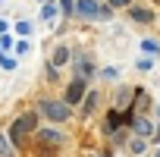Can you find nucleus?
Wrapping results in <instances>:
<instances>
[{"mask_svg":"<svg viewBox=\"0 0 160 157\" xmlns=\"http://www.w3.org/2000/svg\"><path fill=\"white\" fill-rule=\"evenodd\" d=\"M129 151H132V154H141V151H144V138H132V141H129Z\"/></svg>","mask_w":160,"mask_h":157,"instance_id":"obj_15","label":"nucleus"},{"mask_svg":"<svg viewBox=\"0 0 160 157\" xmlns=\"http://www.w3.org/2000/svg\"><path fill=\"white\" fill-rule=\"evenodd\" d=\"M35 138H38L41 144H47V148H57V144L63 141L60 129H35Z\"/></svg>","mask_w":160,"mask_h":157,"instance_id":"obj_6","label":"nucleus"},{"mask_svg":"<svg viewBox=\"0 0 160 157\" xmlns=\"http://www.w3.org/2000/svg\"><path fill=\"white\" fill-rule=\"evenodd\" d=\"M75 72H78V78H88V75L94 72V60H91V57H78V60H75Z\"/></svg>","mask_w":160,"mask_h":157,"instance_id":"obj_8","label":"nucleus"},{"mask_svg":"<svg viewBox=\"0 0 160 157\" xmlns=\"http://www.w3.org/2000/svg\"><path fill=\"white\" fill-rule=\"evenodd\" d=\"M132 119H135V116H129V113H126V116H119V113L113 110V113L104 119V132H107V135H116V132H119V123H129V126H132Z\"/></svg>","mask_w":160,"mask_h":157,"instance_id":"obj_5","label":"nucleus"},{"mask_svg":"<svg viewBox=\"0 0 160 157\" xmlns=\"http://www.w3.org/2000/svg\"><path fill=\"white\" fill-rule=\"evenodd\" d=\"M132 129H135V135H138V138H151V135L157 132V129H154V123H151V119H144V116H135V119H132Z\"/></svg>","mask_w":160,"mask_h":157,"instance_id":"obj_7","label":"nucleus"},{"mask_svg":"<svg viewBox=\"0 0 160 157\" xmlns=\"http://www.w3.org/2000/svg\"><path fill=\"white\" fill-rule=\"evenodd\" d=\"M0 157H13V141L7 138V132H0Z\"/></svg>","mask_w":160,"mask_h":157,"instance_id":"obj_12","label":"nucleus"},{"mask_svg":"<svg viewBox=\"0 0 160 157\" xmlns=\"http://www.w3.org/2000/svg\"><path fill=\"white\" fill-rule=\"evenodd\" d=\"M32 129H38V113H22V116L10 126L7 138H10V141H13V148H16V144H22L25 132H32Z\"/></svg>","mask_w":160,"mask_h":157,"instance_id":"obj_1","label":"nucleus"},{"mask_svg":"<svg viewBox=\"0 0 160 157\" xmlns=\"http://www.w3.org/2000/svg\"><path fill=\"white\" fill-rule=\"evenodd\" d=\"M0 32H10V25H7V22H3V19H0Z\"/></svg>","mask_w":160,"mask_h":157,"instance_id":"obj_21","label":"nucleus"},{"mask_svg":"<svg viewBox=\"0 0 160 157\" xmlns=\"http://www.w3.org/2000/svg\"><path fill=\"white\" fill-rule=\"evenodd\" d=\"M126 3H132V0H110V7H126Z\"/></svg>","mask_w":160,"mask_h":157,"instance_id":"obj_20","label":"nucleus"},{"mask_svg":"<svg viewBox=\"0 0 160 157\" xmlns=\"http://www.w3.org/2000/svg\"><path fill=\"white\" fill-rule=\"evenodd\" d=\"M0 3H3V0H0Z\"/></svg>","mask_w":160,"mask_h":157,"instance_id":"obj_24","label":"nucleus"},{"mask_svg":"<svg viewBox=\"0 0 160 157\" xmlns=\"http://www.w3.org/2000/svg\"><path fill=\"white\" fill-rule=\"evenodd\" d=\"M41 113H44L47 119H53V123H66L72 110H69L66 101H41Z\"/></svg>","mask_w":160,"mask_h":157,"instance_id":"obj_2","label":"nucleus"},{"mask_svg":"<svg viewBox=\"0 0 160 157\" xmlns=\"http://www.w3.org/2000/svg\"><path fill=\"white\" fill-rule=\"evenodd\" d=\"M0 66H3L7 72H13V69H16V60H10V57H3V53H0Z\"/></svg>","mask_w":160,"mask_h":157,"instance_id":"obj_18","label":"nucleus"},{"mask_svg":"<svg viewBox=\"0 0 160 157\" xmlns=\"http://www.w3.org/2000/svg\"><path fill=\"white\" fill-rule=\"evenodd\" d=\"M141 50H144V53H154V57H160V41H154V38H144V41H141Z\"/></svg>","mask_w":160,"mask_h":157,"instance_id":"obj_11","label":"nucleus"},{"mask_svg":"<svg viewBox=\"0 0 160 157\" xmlns=\"http://www.w3.org/2000/svg\"><path fill=\"white\" fill-rule=\"evenodd\" d=\"M94 107H98V91H91V94L82 98V113H91Z\"/></svg>","mask_w":160,"mask_h":157,"instance_id":"obj_10","label":"nucleus"},{"mask_svg":"<svg viewBox=\"0 0 160 157\" xmlns=\"http://www.w3.org/2000/svg\"><path fill=\"white\" fill-rule=\"evenodd\" d=\"M119 75V69H113V66H107V69H101V78H116Z\"/></svg>","mask_w":160,"mask_h":157,"instance_id":"obj_19","label":"nucleus"},{"mask_svg":"<svg viewBox=\"0 0 160 157\" xmlns=\"http://www.w3.org/2000/svg\"><path fill=\"white\" fill-rule=\"evenodd\" d=\"M53 16H57V7L53 3H44L41 7V19H53Z\"/></svg>","mask_w":160,"mask_h":157,"instance_id":"obj_14","label":"nucleus"},{"mask_svg":"<svg viewBox=\"0 0 160 157\" xmlns=\"http://www.w3.org/2000/svg\"><path fill=\"white\" fill-rule=\"evenodd\" d=\"M85 82H88V78H72V82H69V88H66V104H82V98H85Z\"/></svg>","mask_w":160,"mask_h":157,"instance_id":"obj_3","label":"nucleus"},{"mask_svg":"<svg viewBox=\"0 0 160 157\" xmlns=\"http://www.w3.org/2000/svg\"><path fill=\"white\" fill-rule=\"evenodd\" d=\"M75 16L98 19V16H101V3H98V0H75Z\"/></svg>","mask_w":160,"mask_h":157,"instance_id":"obj_4","label":"nucleus"},{"mask_svg":"<svg viewBox=\"0 0 160 157\" xmlns=\"http://www.w3.org/2000/svg\"><path fill=\"white\" fill-rule=\"evenodd\" d=\"M69 63V47H57L53 50V66H66Z\"/></svg>","mask_w":160,"mask_h":157,"instance_id":"obj_9","label":"nucleus"},{"mask_svg":"<svg viewBox=\"0 0 160 157\" xmlns=\"http://www.w3.org/2000/svg\"><path fill=\"white\" fill-rule=\"evenodd\" d=\"M16 32H19L22 38H28V35H32V22H16Z\"/></svg>","mask_w":160,"mask_h":157,"instance_id":"obj_16","label":"nucleus"},{"mask_svg":"<svg viewBox=\"0 0 160 157\" xmlns=\"http://www.w3.org/2000/svg\"><path fill=\"white\" fill-rule=\"evenodd\" d=\"M60 10L69 16V13H75V0H60Z\"/></svg>","mask_w":160,"mask_h":157,"instance_id":"obj_17","label":"nucleus"},{"mask_svg":"<svg viewBox=\"0 0 160 157\" xmlns=\"http://www.w3.org/2000/svg\"><path fill=\"white\" fill-rule=\"evenodd\" d=\"M157 157H160V151H157Z\"/></svg>","mask_w":160,"mask_h":157,"instance_id":"obj_23","label":"nucleus"},{"mask_svg":"<svg viewBox=\"0 0 160 157\" xmlns=\"http://www.w3.org/2000/svg\"><path fill=\"white\" fill-rule=\"evenodd\" d=\"M157 119H160V104H157Z\"/></svg>","mask_w":160,"mask_h":157,"instance_id":"obj_22","label":"nucleus"},{"mask_svg":"<svg viewBox=\"0 0 160 157\" xmlns=\"http://www.w3.org/2000/svg\"><path fill=\"white\" fill-rule=\"evenodd\" d=\"M129 16H132L135 22H154V13H151V10H132Z\"/></svg>","mask_w":160,"mask_h":157,"instance_id":"obj_13","label":"nucleus"}]
</instances>
